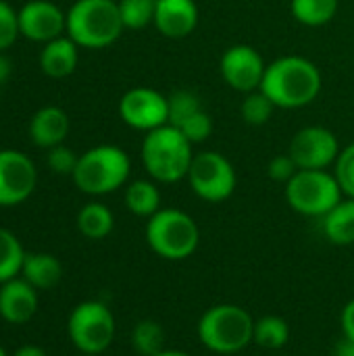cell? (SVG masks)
<instances>
[{"label":"cell","instance_id":"cell-1","mask_svg":"<svg viewBox=\"0 0 354 356\" xmlns=\"http://www.w3.org/2000/svg\"><path fill=\"white\" fill-rule=\"evenodd\" d=\"M261 92L277 108L307 106L321 92L319 67L305 56H282L267 65Z\"/></svg>","mask_w":354,"mask_h":356},{"label":"cell","instance_id":"cell-2","mask_svg":"<svg viewBox=\"0 0 354 356\" xmlns=\"http://www.w3.org/2000/svg\"><path fill=\"white\" fill-rule=\"evenodd\" d=\"M192 159V144L177 127L167 123L146 131L142 142V163L154 181L177 184L186 179Z\"/></svg>","mask_w":354,"mask_h":356},{"label":"cell","instance_id":"cell-3","mask_svg":"<svg viewBox=\"0 0 354 356\" xmlns=\"http://www.w3.org/2000/svg\"><path fill=\"white\" fill-rule=\"evenodd\" d=\"M198 340L215 355H236L252 344L255 319L238 305H215L202 313L196 325Z\"/></svg>","mask_w":354,"mask_h":356},{"label":"cell","instance_id":"cell-4","mask_svg":"<svg viewBox=\"0 0 354 356\" xmlns=\"http://www.w3.org/2000/svg\"><path fill=\"white\" fill-rule=\"evenodd\" d=\"M123 29L115 0H77L67 13V33L83 48H106L119 40Z\"/></svg>","mask_w":354,"mask_h":356},{"label":"cell","instance_id":"cell-5","mask_svg":"<svg viewBox=\"0 0 354 356\" xmlns=\"http://www.w3.org/2000/svg\"><path fill=\"white\" fill-rule=\"evenodd\" d=\"M131 171V161L127 152L113 144H102L86 150L75 165L73 181L90 196H102L119 190Z\"/></svg>","mask_w":354,"mask_h":356},{"label":"cell","instance_id":"cell-6","mask_svg":"<svg viewBox=\"0 0 354 356\" xmlns=\"http://www.w3.org/2000/svg\"><path fill=\"white\" fill-rule=\"evenodd\" d=\"M146 242L161 259L184 261L196 252L200 229L188 213L179 209H161L146 223Z\"/></svg>","mask_w":354,"mask_h":356},{"label":"cell","instance_id":"cell-7","mask_svg":"<svg viewBox=\"0 0 354 356\" xmlns=\"http://www.w3.org/2000/svg\"><path fill=\"white\" fill-rule=\"evenodd\" d=\"M342 194L336 175L325 169H298L286 184L288 204L305 217H325L342 200Z\"/></svg>","mask_w":354,"mask_h":356},{"label":"cell","instance_id":"cell-8","mask_svg":"<svg viewBox=\"0 0 354 356\" xmlns=\"http://www.w3.org/2000/svg\"><path fill=\"white\" fill-rule=\"evenodd\" d=\"M115 317L104 302H79L67 321V334L81 355L100 356L115 340Z\"/></svg>","mask_w":354,"mask_h":356},{"label":"cell","instance_id":"cell-9","mask_svg":"<svg viewBox=\"0 0 354 356\" xmlns=\"http://www.w3.org/2000/svg\"><path fill=\"white\" fill-rule=\"evenodd\" d=\"M192 192L207 202H223L236 192V169L234 165L215 150H202L194 154L188 177Z\"/></svg>","mask_w":354,"mask_h":356},{"label":"cell","instance_id":"cell-10","mask_svg":"<svg viewBox=\"0 0 354 356\" xmlns=\"http://www.w3.org/2000/svg\"><path fill=\"white\" fill-rule=\"evenodd\" d=\"M288 154L298 169H328L338 161L340 144L332 129L321 125H309L294 134Z\"/></svg>","mask_w":354,"mask_h":356},{"label":"cell","instance_id":"cell-11","mask_svg":"<svg viewBox=\"0 0 354 356\" xmlns=\"http://www.w3.org/2000/svg\"><path fill=\"white\" fill-rule=\"evenodd\" d=\"M119 117L134 129L152 131L169 123V100L152 88H131L119 100Z\"/></svg>","mask_w":354,"mask_h":356},{"label":"cell","instance_id":"cell-12","mask_svg":"<svg viewBox=\"0 0 354 356\" xmlns=\"http://www.w3.org/2000/svg\"><path fill=\"white\" fill-rule=\"evenodd\" d=\"M265 60L259 54L257 48L248 46V44H236L230 46L219 60V71L223 81L238 90V92H255L261 90L263 77H265Z\"/></svg>","mask_w":354,"mask_h":356},{"label":"cell","instance_id":"cell-13","mask_svg":"<svg viewBox=\"0 0 354 356\" xmlns=\"http://www.w3.org/2000/svg\"><path fill=\"white\" fill-rule=\"evenodd\" d=\"M38 181L31 159L19 150H0V207L25 202Z\"/></svg>","mask_w":354,"mask_h":356},{"label":"cell","instance_id":"cell-14","mask_svg":"<svg viewBox=\"0 0 354 356\" xmlns=\"http://www.w3.org/2000/svg\"><path fill=\"white\" fill-rule=\"evenodd\" d=\"M19 29L33 42H50L67 31V15L50 0H31L19 10Z\"/></svg>","mask_w":354,"mask_h":356},{"label":"cell","instance_id":"cell-15","mask_svg":"<svg viewBox=\"0 0 354 356\" xmlns=\"http://www.w3.org/2000/svg\"><path fill=\"white\" fill-rule=\"evenodd\" d=\"M152 23L165 38H186L198 25V6L194 0H156Z\"/></svg>","mask_w":354,"mask_h":356},{"label":"cell","instance_id":"cell-16","mask_svg":"<svg viewBox=\"0 0 354 356\" xmlns=\"http://www.w3.org/2000/svg\"><path fill=\"white\" fill-rule=\"evenodd\" d=\"M38 311V290L23 277L0 286V317L10 325L27 323Z\"/></svg>","mask_w":354,"mask_h":356},{"label":"cell","instance_id":"cell-17","mask_svg":"<svg viewBox=\"0 0 354 356\" xmlns=\"http://www.w3.org/2000/svg\"><path fill=\"white\" fill-rule=\"evenodd\" d=\"M67 134H69V117L58 106H44L29 121V136L33 144L40 148L50 150L63 144Z\"/></svg>","mask_w":354,"mask_h":356},{"label":"cell","instance_id":"cell-18","mask_svg":"<svg viewBox=\"0 0 354 356\" xmlns=\"http://www.w3.org/2000/svg\"><path fill=\"white\" fill-rule=\"evenodd\" d=\"M40 67L48 77L54 79L71 75L77 67V44L69 35L46 42L40 54Z\"/></svg>","mask_w":354,"mask_h":356},{"label":"cell","instance_id":"cell-19","mask_svg":"<svg viewBox=\"0 0 354 356\" xmlns=\"http://www.w3.org/2000/svg\"><path fill=\"white\" fill-rule=\"evenodd\" d=\"M21 277L27 284H31L35 290H50L61 282L63 265L54 254L27 252L25 261H23V267H21Z\"/></svg>","mask_w":354,"mask_h":356},{"label":"cell","instance_id":"cell-20","mask_svg":"<svg viewBox=\"0 0 354 356\" xmlns=\"http://www.w3.org/2000/svg\"><path fill=\"white\" fill-rule=\"evenodd\" d=\"M323 219V234L336 246L354 244V198L340 200Z\"/></svg>","mask_w":354,"mask_h":356},{"label":"cell","instance_id":"cell-21","mask_svg":"<svg viewBox=\"0 0 354 356\" xmlns=\"http://www.w3.org/2000/svg\"><path fill=\"white\" fill-rule=\"evenodd\" d=\"M125 207L136 217L150 219L161 211V192L148 179H136L125 190Z\"/></svg>","mask_w":354,"mask_h":356},{"label":"cell","instance_id":"cell-22","mask_svg":"<svg viewBox=\"0 0 354 356\" xmlns=\"http://www.w3.org/2000/svg\"><path fill=\"white\" fill-rule=\"evenodd\" d=\"M115 227V217L111 209L102 202H88L77 213V229L90 240L106 238Z\"/></svg>","mask_w":354,"mask_h":356},{"label":"cell","instance_id":"cell-23","mask_svg":"<svg viewBox=\"0 0 354 356\" xmlns=\"http://www.w3.org/2000/svg\"><path fill=\"white\" fill-rule=\"evenodd\" d=\"M290 340V325L277 315H265L255 321L252 342L265 350H280Z\"/></svg>","mask_w":354,"mask_h":356},{"label":"cell","instance_id":"cell-24","mask_svg":"<svg viewBox=\"0 0 354 356\" xmlns=\"http://www.w3.org/2000/svg\"><path fill=\"white\" fill-rule=\"evenodd\" d=\"M290 10L294 19L307 27H321L338 13V0H292Z\"/></svg>","mask_w":354,"mask_h":356},{"label":"cell","instance_id":"cell-25","mask_svg":"<svg viewBox=\"0 0 354 356\" xmlns=\"http://www.w3.org/2000/svg\"><path fill=\"white\" fill-rule=\"evenodd\" d=\"M25 254L19 238L10 229L0 227V286L21 275Z\"/></svg>","mask_w":354,"mask_h":356},{"label":"cell","instance_id":"cell-26","mask_svg":"<svg viewBox=\"0 0 354 356\" xmlns=\"http://www.w3.org/2000/svg\"><path fill=\"white\" fill-rule=\"evenodd\" d=\"M165 340L167 336L163 325L152 319H142L131 330V346L140 356H156L159 353L167 350Z\"/></svg>","mask_w":354,"mask_h":356},{"label":"cell","instance_id":"cell-27","mask_svg":"<svg viewBox=\"0 0 354 356\" xmlns=\"http://www.w3.org/2000/svg\"><path fill=\"white\" fill-rule=\"evenodd\" d=\"M169 100V125L179 127L186 119L202 111L200 96L192 90H175L167 96Z\"/></svg>","mask_w":354,"mask_h":356},{"label":"cell","instance_id":"cell-28","mask_svg":"<svg viewBox=\"0 0 354 356\" xmlns=\"http://www.w3.org/2000/svg\"><path fill=\"white\" fill-rule=\"evenodd\" d=\"M273 108H275V104L261 90H255V92H248L244 96L240 113H242V119H244L246 125L259 127V125H265L271 119Z\"/></svg>","mask_w":354,"mask_h":356},{"label":"cell","instance_id":"cell-29","mask_svg":"<svg viewBox=\"0 0 354 356\" xmlns=\"http://www.w3.org/2000/svg\"><path fill=\"white\" fill-rule=\"evenodd\" d=\"M156 0H119L121 21L127 29H142L154 21Z\"/></svg>","mask_w":354,"mask_h":356},{"label":"cell","instance_id":"cell-30","mask_svg":"<svg viewBox=\"0 0 354 356\" xmlns=\"http://www.w3.org/2000/svg\"><path fill=\"white\" fill-rule=\"evenodd\" d=\"M190 144H200L204 140H209V136L213 134V119L207 111H200L196 115H192L190 119H186L179 127H177Z\"/></svg>","mask_w":354,"mask_h":356},{"label":"cell","instance_id":"cell-31","mask_svg":"<svg viewBox=\"0 0 354 356\" xmlns=\"http://www.w3.org/2000/svg\"><path fill=\"white\" fill-rule=\"evenodd\" d=\"M336 179L342 188V192L354 198V142L348 144L344 150H340L338 161H336Z\"/></svg>","mask_w":354,"mask_h":356},{"label":"cell","instance_id":"cell-32","mask_svg":"<svg viewBox=\"0 0 354 356\" xmlns=\"http://www.w3.org/2000/svg\"><path fill=\"white\" fill-rule=\"evenodd\" d=\"M19 33V13L4 0H0V50H6Z\"/></svg>","mask_w":354,"mask_h":356},{"label":"cell","instance_id":"cell-33","mask_svg":"<svg viewBox=\"0 0 354 356\" xmlns=\"http://www.w3.org/2000/svg\"><path fill=\"white\" fill-rule=\"evenodd\" d=\"M77 159L79 156H75V152L71 148L58 144V146H54V148L48 150V159L46 161H48V167L54 173H58V175H73L75 165H77Z\"/></svg>","mask_w":354,"mask_h":356},{"label":"cell","instance_id":"cell-34","mask_svg":"<svg viewBox=\"0 0 354 356\" xmlns=\"http://www.w3.org/2000/svg\"><path fill=\"white\" fill-rule=\"evenodd\" d=\"M298 173V165L294 163V159L290 154H277L269 161L267 165V175L277 181V184H288L294 175Z\"/></svg>","mask_w":354,"mask_h":356},{"label":"cell","instance_id":"cell-35","mask_svg":"<svg viewBox=\"0 0 354 356\" xmlns=\"http://www.w3.org/2000/svg\"><path fill=\"white\" fill-rule=\"evenodd\" d=\"M342 336L354 342V298L342 309Z\"/></svg>","mask_w":354,"mask_h":356},{"label":"cell","instance_id":"cell-36","mask_svg":"<svg viewBox=\"0 0 354 356\" xmlns=\"http://www.w3.org/2000/svg\"><path fill=\"white\" fill-rule=\"evenodd\" d=\"M334 356H354V342L348 340L346 336H342L336 346H334Z\"/></svg>","mask_w":354,"mask_h":356},{"label":"cell","instance_id":"cell-37","mask_svg":"<svg viewBox=\"0 0 354 356\" xmlns=\"http://www.w3.org/2000/svg\"><path fill=\"white\" fill-rule=\"evenodd\" d=\"M13 356H48L46 355V350L44 348H40V346H33V344H25V346H21V348H17Z\"/></svg>","mask_w":354,"mask_h":356},{"label":"cell","instance_id":"cell-38","mask_svg":"<svg viewBox=\"0 0 354 356\" xmlns=\"http://www.w3.org/2000/svg\"><path fill=\"white\" fill-rule=\"evenodd\" d=\"M8 75H10V60L4 54H0V83H4Z\"/></svg>","mask_w":354,"mask_h":356},{"label":"cell","instance_id":"cell-39","mask_svg":"<svg viewBox=\"0 0 354 356\" xmlns=\"http://www.w3.org/2000/svg\"><path fill=\"white\" fill-rule=\"evenodd\" d=\"M156 356H192V355H188V353H184V350H163V353H159Z\"/></svg>","mask_w":354,"mask_h":356},{"label":"cell","instance_id":"cell-40","mask_svg":"<svg viewBox=\"0 0 354 356\" xmlns=\"http://www.w3.org/2000/svg\"><path fill=\"white\" fill-rule=\"evenodd\" d=\"M0 356H8V355H6V350H4L2 346H0Z\"/></svg>","mask_w":354,"mask_h":356},{"label":"cell","instance_id":"cell-41","mask_svg":"<svg viewBox=\"0 0 354 356\" xmlns=\"http://www.w3.org/2000/svg\"><path fill=\"white\" fill-rule=\"evenodd\" d=\"M79 356H96V355H79Z\"/></svg>","mask_w":354,"mask_h":356}]
</instances>
